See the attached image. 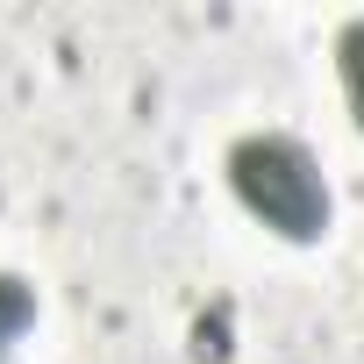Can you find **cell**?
<instances>
[{
    "label": "cell",
    "instance_id": "cell-3",
    "mask_svg": "<svg viewBox=\"0 0 364 364\" xmlns=\"http://www.w3.org/2000/svg\"><path fill=\"white\" fill-rule=\"evenodd\" d=\"M29 314H36V286H29V279H15V272H0V364H8L15 336L29 328Z\"/></svg>",
    "mask_w": 364,
    "mask_h": 364
},
{
    "label": "cell",
    "instance_id": "cell-2",
    "mask_svg": "<svg viewBox=\"0 0 364 364\" xmlns=\"http://www.w3.org/2000/svg\"><path fill=\"white\" fill-rule=\"evenodd\" d=\"M336 72H343V100H350V114H357V129H364V15L343 22V36H336Z\"/></svg>",
    "mask_w": 364,
    "mask_h": 364
},
{
    "label": "cell",
    "instance_id": "cell-1",
    "mask_svg": "<svg viewBox=\"0 0 364 364\" xmlns=\"http://www.w3.org/2000/svg\"><path fill=\"white\" fill-rule=\"evenodd\" d=\"M229 186L236 200L279 229L286 243H314L328 229V186H321V164L300 136L286 129H250L236 150H229Z\"/></svg>",
    "mask_w": 364,
    "mask_h": 364
}]
</instances>
